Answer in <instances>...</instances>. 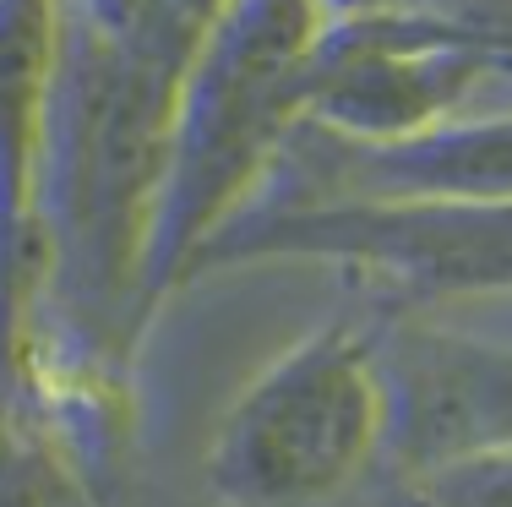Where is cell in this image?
I'll return each mask as SVG.
<instances>
[{
    "mask_svg": "<svg viewBox=\"0 0 512 507\" xmlns=\"http://www.w3.org/2000/svg\"><path fill=\"white\" fill-rule=\"evenodd\" d=\"M409 507H512V442L414 475Z\"/></svg>",
    "mask_w": 512,
    "mask_h": 507,
    "instance_id": "cell-4",
    "label": "cell"
},
{
    "mask_svg": "<svg viewBox=\"0 0 512 507\" xmlns=\"http://www.w3.org/2000/svg\"><path fill=\"white\" fill-rule=\"evenodd\" d=\"M387 426L414 475L512 442V360L463 338L414 333L382 371Z\"/></svg>",
    "mask_w": 512,
    "mask_h": 507,
    "instance_id": "cell-2",
    "label": "cell"
},
{
    "mask_svg": "<svg viewBox=\"0 0 512 507\" xmlns=\"http://www.w3.org/2000/svg\"><path fill=\"white\" fill-rule=\"evenodd\" d=\"M387 431V388L355 328L295 344L235 404L213 448V480L240 507H316L344 491Z\"/></svg>",
    "mask_w": 512,
    "mask_h": 507,
    "instance_id": "cell-1",
    "label": "cell"
},
{
    "mask_svg": "<svg viewBox=\"0 0 512 507\" xmlns=\"http://www.w3.org/2000/svg\"><path fill=\"white\" fill-rule=\"evenodd\" d=\"M453 6L463 11V17L485 22L491 33H502V39H512V0H453Z\"/></svg>",
    "mask_w": 512,
    "mask_h": 507,
    "instance_id": "cell-5",
    "label": "cell"
},
{
    "mask_svg": "<svg viewBox=\"0 0 512 507\" xmlns=\"http://www.w3.org/2000/svg\"><path fill=\"white\" fill-rule=\"evenodd\" d=\"M295 229L327 246L360 251L414 289H474L512 284V202H474V208H409V213H333V219H295Z\"/></svg>",
    "mask_w": 512,
    "mask_h": 507,
    "instance_id": "cell-3",
    "label": "cell"
}]
</instances>
